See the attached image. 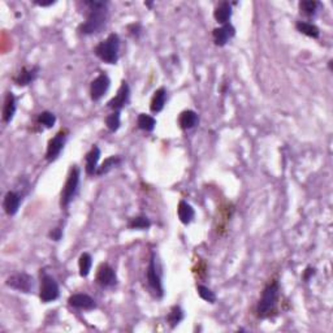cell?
<instances>
[{"instance_id": "obj_1", "label": "cell", "mask_w": 333, "mask_h": 333, "mask_svg": "<svg viewBox=\"0 0 333 333\" xmlns=\"http://www.w3.org/2000/svg\"><path fill=\"white\" fill-rule=\"evenodd\" d=\"M85 4L90 8V12L86 21L79 25L78 31L85 35L99 33L103 30L107 24V2L91 0V2H85Z\"/></svg>"}, {"instance_id": "obj_2", "label": "cell", "mask_w": 333, "mask_h": 333, "mask_svg": "<svg viewBox=\"0 0 333 333\" xmlns=\"http://www.w3.org/2000/svg\"><path fill=\"white\" fill-rule=\"evenodd\" d=\"M279 292L280 286L277 281H272L270 284H267L264 288L263 293H262V298L259 301L257 306V316L261 319H266L271 316V314L275 310L276 305H277V300H279Z\"/></svg>"}, {"instance_id": "obj_3", "label": "cell", "mask_w": 333, "mask_h": 333, "mask_svg": "<svg viewBox=\"0 0 333 333\" xmlns=\"http://www.w3.org/2000/svg\"><path fill=\"white\" fill-rule=\"evenodd\" d=\"M118 50H120V38L117 34L112 33L107 36V39L100 42L95 47L94 54L104 63L116 64L118 60Z\"/></svg>"}, {"instance_id": "obj_4", "label": "cell", "mask_w": 333, "mask_h": 333, "mask_svg": "<svg viewBox=\"0 0 333 333\" xmlns=\"http://www.w3.org/2000/svg\"><path fill=\"white\" fill-rule=\"evenodd\" d=\"M79 185V168L77 165H73L69 171V175L67 177V181L64 184L63 190H61V200L60 204L63 209H67L73 198L76 197L77 190Z\"/></svg>"}, {"instance_id": "obj_5", "label": "cell", "mask_w": 333, "mask_h": 333, "mask_svg": "<svg viewBox=\"0 0 333 333\" xmlns=\"http://www.w3.org/2000/svg\"><path fill=\"white\" fill-rule=\"evenodd\" d=\"M60 294V289L56 282V280L52 276L43 273L42 276V282H40V292H39V298L43 303L54 302L59 298Z\"/></svg>"}, {"instance_id": "obj_6", "label": "cell", "mask_w": 333, "mask_h": 333, "mask_svg": "<svg viewBox=\"0 0 333 333\" xmlns=\"http://www.w3.org/2000/svg\"><path fill=\"white\" fill-rule=\"evenodd\" d=\"M6 284L9 288L15 289V290L22 292V293H30L34 289V279L27 273H16V275L9 276L7 279Z\"/></svg>"}, {"instance_id": "obj_7", "label": "cell", "mask_w": 333, "mask_h": 333, "mask_svg": "<svg viewBox=\"0 0 333 333\" xmlns=\"http://www.w3.org/2000/svg\"><path fill=\"white\" fill-rule=\"evenodd\" d=\"M65 141H67V132L65 131L59 132L54 138L50 140L49 145H47V151H46V159H47V161H54L58 159L60 152L63 151Z\"/></svg>"}, {"instance_id": "obj_8", "label": "cell", "mask_w": 333, "mask_h": 333, "mask_svg": "<svg viewBox=\"0 0 333 333\" xmlns=\"http://www.w3.org/2000/svg\"><path fill=\"white\" fill-rule=\"evenodd\" d=\"M97 282L103 288H112L117 284V276L115 270L108 263H102L98 267Z\"/></svg>"}, {"instance_id": "obj_9", "label": "cell", "mask_w": 333, "mask_h": 333, "mask_svg": "<svg viewBox=\"0 0 333 333\" xmlns=\"http://www.w3.org/2000/svg\"><path fill=\"white\" fill-rule=\"evenodd\" d=\"M147 281H149L150 288L156 293L159 298L163 297L164 289L163 285H161V279L160 275L158 272V268H156V262H155V255H151V259H150L149 267H147Z\"/></svg>"}, {"instance_id": "obj_10", "label": "cell", "mask_w": 333, "mask_h": 333, "mask_svg": "<svg viewBox=\"0 0 333 333\" xmlns=\"http://www.w3.org/2000/svg\"><path fill=\"white\" fill-rule=\"evenodd\" d=\"M109 85H111V81H109L108 76L104 74V73L99 74L94 81L91 82V86H90L91 99L94 100V102L102 99V98L104 97V94L108 91Z\"/></svg>"}, {"instance_id": "obj_11", "label": "cell", "mask_w": 333, "mask_h": 333, "mask_svg": "<svg viewBox=\"0 0 333 333\" xmlns=\"http://www.w3.org/2000/svg\"><path fill=\"white\" fill-rule=\"evenodd\" d=\"M129 97H131V89H129V85H128L127 82H122L120 89H118L117 94L116 97H113L112 99L109 100L107 106L109 108H112L113 111H120L121 108H124L125 106L129 102Z\"/></svg>"}, {"instance_id": "obj_12", "label": "cell", "mask_w": 333, "mask_h": 333, "mask_svg": "<svg viewBox=\"0 0 333 333\" xmlns=\"http://www.w3.org/2000/svg\"><path fill=\"white\" fill-rule=\"evenodd\" d=\"M236 34V29L230 24H224L223 26L216 27L214 29V33H212V36H214V42H215L216 46H225L228 43V40L232 38V36Z\"/></svg>"}, {"instance_id": "obj_13", "label": "cell", "mask_w": 333, "mask_h": 333, "mask_svg": "<svg viewBox=\"0 0 333 333\" xmlns=\"http://www.w3.org/2000/svg\"><path fill=\"white\" fill-rule=\"evenodd\" d=\"M68 303L78 310H94L97 307L94 298H91L88 294H73L68 300Z\"/></svg>"}, {"instance_id": "obj_14", "label": "cell", "mask_w": 333, "mask_h": 333, "mask_svg": "<svg viewBox=\"0 0 333 333\" xmlns=\"http://www.w3.org/2000/svg\"><path fill=\"white\" fill-rule=\"evenodd\" d=\"M20 204H21V195H20V194H17L16 191H8V193L6 194L3 207L7 215H16L18 209H20Z\"/></svg>"}, {"instance_id": "obj_15", "label": "cell", "mask_w": 333, "mask_h": 333, "mask_svg": "<svg viewBox=\"0 0 333 333\" xmlns=\"http://www.w3.org/2000/svg\"><path fill=\"white\" fill-rule=\"evenodd\" d=\"M38 73H39V68L38 67H24L20 70L17 76L13 78V81H15L18 86H27L30 85L31 82H34V79L38 76Z\"/></svg>"}, {"instance_id": "obj_16", "label": "cell", "mask_w": 333, "mask_h": 333, "mask_svg": "<svg viewBox=\"0 0 333 333\" xmlns=\"http://www.w3.org/2000/svg\"><path fill=\"white\" fill-rule=\"evenodd\" d=\"M99 158H100V149L98 147V146H93V149H91L85 156V161H86L85 170H86V173H88L89 176L97 175L98 161H99Z\"/></svg>"}, {"instance_id": "obj_17", "label": "cell", "mask_w": 333, "mask_h": 333, "mask_svg": "<svg viewBox=\"0 0 333 333\" xmlns=\"http://www.w3.org/2000/svg\"><path fill=\"white\" fill-rule=\"evenodd\" d=\"M214 17L219 24H228V21L232 17V6L229 4V2H223V3L219 4L215 8Z\"/></svg>"}, {"instance_id": "obj_18", "label": "cell", "mask_w": 333, "mask_h": 333, "mask_svg": "<svg viewBox=\"0 0 333 333\" xmlns=\"http://www.w3.org/2000/svg\"><path fill=\"white\" fill-rule=\"evenodd\" d=\"M16 113V98L12 93H8L4 99L3 106V121L6 124L11 122L13 120V116Z\"/></svg>"}, {"instance_id": "obj_19", "label": "cell", "mask_w": 333, "mask_h": 333, "mask_svg": "<svg viewBox=\"0 0 333 333\" xmlns=\"http://www.w3.org/2000/svg\"><path fill=\"white\" fill-rule=\"evenodd\" d=\"M198 124V115L191 109L181 112L179 117V125L182 131H189Z\"/></svg>"}, {"instance_id": "obj_20", "label": "cell", "mask_w": 333, "mask_h": 333, "mask_svg": "<svg viewBox=\"0 0 333 333\" xmlns=\"http://www.w3.org/2000/svg\"><path fill=\"white\" fill-rule=\"evenodd\" d=\"M166 100V90L164 88L158 89L154 93V97L151 99V104H150V109L152 113H159L165 106Z\"/></svg>"}, {"instance_id": "obj_21", "label": "cell", "mask_w": 333, "mask_h": 333, "mask_svg": "<svg viewBox=\"0 0 333 333\" xmlns=\"http://www.w3.org/2000/svg\"><path fill=\"white\" fill-rule=\"evenodd\" d=\"M177 215H179V219L181 220L182 224H190L191 220L195 216V212L188 202L181 200L179 203V207H177Z\"/></svg>"}, {"instance_id": "obj_22", "label": "cell", "mask_w": 333, "mask_h": 333, "mask_svg": "<svg viewBox=\"0 0 333 333\" xmlns=\"http://www.w3.org/2000/svg\"><path fill=\"white\" fill-rule=\"evenodd\" d=\"M296 27L300 33L305 34V35L310 36V38H318L320 31H319V27L314 24H310L306 21H298L296 24Z\"/></svg>"}, {"instance_id": "obj_23", "label": "cell", "mask_w": 333, "mask_h": 333, "mask_svg": "<svg viewBox=\"0 0 333 333\" xmlns=\"http://www.w3.org/2000/svg\"><path fill=\"white\" fill-rule=\"evenodd\" d=\"M137 125L140 128L141 131L145 132H152L156 127V120L152 116L146 115V113H141L137 118Z\"/></svg>"}, {"instance_id": "obj_24", "label": "cell", "mask_w": 333, "mask_h": 333, "mask_svg": "<svg viewBox=\"0 0 333 333\" xmlns=\"http://www.w3.org/2000/svg\"><path fill=\"white\" fill-rule=\"evenodd\" d=\"M120 163H121V158H120V156H109V158H107L106 160L103 161L102 165L98 166L97 175L98 176L106 175V173H108L111 170L116 168Z\"/></svg>"}, {"instance_id": "obj_25", "label": "cell", "mask_w": 333, "mask_h": 333, "mask_svg": "<svg viewBox=\"0 0 333 333\" xmlns=\"http://www.w3.org/2000/svg\"><path fill=\"white\" fill-rule=\"evenodd\" d=\"M91 266H93V258L89 253H84L81 254L78 259V268H79V275L82 277H88L89 273H90Z\"/></svg>"}, {"instance_id": "obj_26", "label": "cell", "mask_w": 333, "mask_h": 333, "mask_svg": "<svg viewBox=\"0 0 333 333\" xmlns=\"http://www.w3.org/2000/svg\"><path fill=\"white\" fill-rule=\"evenodd\" d=\"M128 227L131 228V229H149V228L151 227V221L149 220V218H146V216H137V218L131 219Z\"/></svg>"}, {"instance_id": "obj_27", "label": "cell", "mask_w": 333, "mask_h": 333, "mask_svg": "<svg viewBox=\"0 0 333 333\" xmlns=\"http://www.w3.org/2000/svg\"><path fill=\"white\" fill-rule=\"evenodd\" d=\"M168 323H170V325L172 328H175L176 325L180 324V321L184 319V311L181 310V307L180 306H173L172 309H171V312L168 314Z\"/></svg>"}, {"instance_id": "obj_28", "label": "cell", "mask_w": 333, "mask_h": 333, "mask_svg": "<svg viewBox=\"0 0 333 333\" xmlns=\"http://www.w3.org/2000/svg\"><path fill=\"white\" fill-rule=\"evenodd\" d=\"M36 122L50 129V128L54 127L55 122H56V116H55L52 112H50V111H45V112H40L39 115H38V117H36Z\"/></svg>"}, {"instance_id": "obj_29", "label": "cell", "mask_w": 333, "mask_h": 333, "mask_svg": "<svg viewBox=\"0 0 333 333\" xmlns=\"http://www.w3.org/2000/svg\"><path fill=\"white\" fill-rule=\"evenodd\" d=\"M318 7L319 3L315 2V0H303V2H300V9L303 15L314 16L316 13Z\"/></svg>"}, {"instance_id": "obj_30", "label": "cell", "mask_w": 333, "mask_h": 333, "mask_svg": "<svg viewBox=\"0 0 333 333\" xmlns=\"http://www.w3.org/2000/svg\"><path fill=\"white\" fill-rule=\"evenodd\" d=\"M120 124H121V121H120V111H115V112L107 116L106 125L109 132L117 131L118 128H120Z\"/></svg>"}, {"instance_id": "obj_31", "label": "cell", "mask_w": 333, "mask_h": 333, "mask_svg": "<svg viewBox=\"0 0 333 333\" xmlns=\"http://www.w3.org/2000/svg\"><path fill=\"white\" fill-rule=\"evenodd\" d=\"M197 290H198V294H199V297L202 298V300H204L206 302H210V303H215L216 296H215V293L211 290V289H209L207 286H204V285H198Z\"/></svg>"}, {"instance_id": "obj_32", "label": "cell", "mask_w": 333, "mask_h": 333, "mask_svg": "<svg viewBox=\"0 0 333 333\" xmlns=\"http://www.w3.org/2000/svg\"><path fill=\"white\" fill-rule=\"evenodd\" d=\"M61 236H63V230H61L60 228H55V229H52L51 232H50V237H51L54 241H59V239L61 238Z\"/></svg>"}, {"instance_id": "obj_33", "label": "cell", "mask_w": 333, "mask_h": 333, "mask_svg": "<svg viewBox=\"0 0 333 333\" xmlns=\"http://www.w3.org/2000/svg\"><path fill=\"white\" fill-rule=\"evenodd\" d=\"M315 275V268H311V267H309V268H306V271H305V273H303V279L306 280V281H309L310 279H311V276Z\"/></svg>"}, {"instance_id": "obj_34", "label": "cell", "mask_w": 333, "mask_h": 333, "mask_svg": "<svg viewBox=\"0 0 333 333\" xmlns=\"http://www.w3.org/2000/svg\"><path fill=\"white\" fill-rule=\"evenodd\" d=\"M54 3H55L54 0H49V2H38V0H35V2H34V4H36V6H39V7H49V6H52Z\"/></svg>"}]
</instances>
